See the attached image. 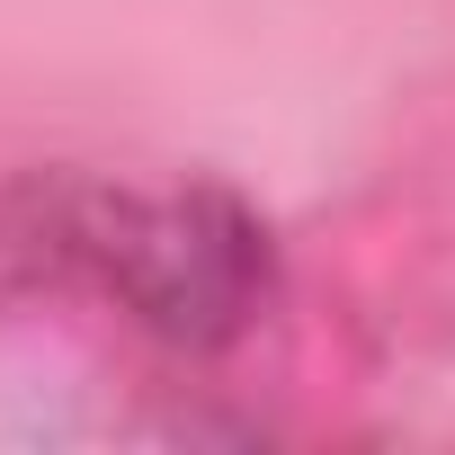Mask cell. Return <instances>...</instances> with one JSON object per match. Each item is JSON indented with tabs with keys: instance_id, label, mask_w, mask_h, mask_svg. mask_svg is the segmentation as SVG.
Returning <instances> with one entry per match:
<instances>
[{
	"instance_id": "cell-1",
	"label": "cell",
	"mask_w": 455,
	"mask_h": 455,
	"mask_svg": "<svg viewBox=\"0 0 455 455\" xmlns=\"http://www.w3.org/2000/svg\"><path fill=\"white\" fill-rule=\"evenodd\" d=\"M81 251L108 277V295L170 348H223L242 339L277 286L259 214L223 188H170V196H99L81 223Z\"/></svg>"
}]
</instances>
